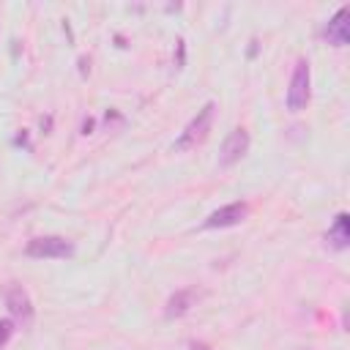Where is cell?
<instances>
[{
	"label": "cell",
	"instance_id": "3957f363",
	"mask_svg": "<svg viewBox=\"0 0 350 350\" xmlns=\"http://www.w3.org/2000/svg\"><path fill=\"white\" fill-rule=\"evenodd\" d=\"M25 254L38 257V260H66L74 254V243L68 238H60V235H41V238L27 241Z\"/></svg>",
	"mask_w": 350,
	"mask_h": 350
},
{
	"label": "cell",
	"instance_id": "30bf717a",
	"mask_svg": "<svg viewBox=\"0 0 350 350\" xmlns=\"http://www.w3.org/2000/svg\"><path fill=\"white\" fill-rule=\"evenodd\" d=\"M11 336H14V320H0V347H5Z\"/></svg>",
	"mask_w": 350,
	"mask_h": 350
},
{
	"label": "cell",
	"instance_id": "8fae6325",
	"mask_svg": "<svg viewBox=\"0 0 350 350\" xmlns=\"http://www.w3.org/2000/svg\"><path fill=\"white\" fill-rule=\"evenodd\" d=\"M183 60H186V41L178 38V55H175V68H183Z\"/></svg>",
	"mask_w": 350,
	"mask_h": 350
},
{
	"label": "cell",
	"instance_id": "ba28073f",
	"mask_svg": "<svg viewBox=\"0 0 350 350\" xmlns=\"http://www.w3.org/2000/svg\"><path fill=\"white\" fill-rule=\"evenodd\" d=\"M200 298V293L194 290V287H183V290H175L170 298H167V304H164V317H183L191 306H194V301Z\"/></svg>",
	"mask_w": 350,
	"mask_h": 350
},
{
	"label": "cell",
	"instance_id": "5b68a950",
	"mask_svg": "<svg viewBox=\"0 0 350 350\" xmlns=\"http://www.w3.org/2000/svg\"><path fill=\"white\" fill-rule=\"evenodd\" d=\"M5 306H8V312H11V317L16 323H22V325L33 323V301H30V295H27V290L22 284L11 282L5 287Z\"/></svg>",
	"mask_w": 350,
	"mask_h": 350
},
{
	"label": "cell",
	"instance_id": "6da1fadb",
	"mask_svg": "<svg viewBox=\"0 0 350 350\" xmlns=\"http://www.w3.org/2000/svg\"><path fill=\"white\" fill-rule=\"evenodd\" d=\"M213 104L208 101L202 109H197V115L186 123V129L178 134V139L172 142V148L178 150V153H183V150H191V148H197L200 142H205V137H208V131H211V123H213Z\"/></svg>",
	"mask_w": 350,
	"mask_h": 350
},
{
	"label": "cell",
	"instance_id": "277c9868",
	"mask_svg": "<svg viewBox=\"0 0 350 350\" xmlns=\"http://www.w3.org/2000/svg\"><path fill=\"white\" fill-rule=\"evenodd\" d=\"M249 153V131L243 126L232 129L224 142H221V150H219V167H232L235 161H241L243 156Z\"/></svg>",
	"mask_w": 350,
	"mask_h": 350
},
{
	"label": "cell",
	"instance_id": "7a4b0ae2",
	"mask_svg": "<svg viewBox=\"0 0 350 350\" xmlns=\"http://www.w3.org/2000/svg\"><path fill=\"white\" fill-rule=\"evenodd\" d=\"M312 96V74H309V60H298L290 77V88H287V109L290 112H301L309 104Z\"/></svg>",
	"mask_w": 350,
	"mask_h": 350
},
{
	"label": "cell",
	"instance_id": "5bb4252c",
	"mask_svg": "<svg viewBox=\"0 0 350 350\" xmlns=\"http://www.w3.org/2000/svg\"><path fill=\"white\" fill-rule=\"evenodd\" d=\"M79 74H82V77L90 74V60H88V57H79Z\"/></svg>",
	"mask_w": 350,
	"mask_h": 350
},
{
	"label": "cell",
	"instance_id": "4fadbf2b",
	"mask_svg": "<svg viewBox=\"0 0 350 350\" xmlns=\"http://www.w3.org/2000/svg\"><path fill=\"white\" fill-rule=\"evenodd\" d=\"M93 126H96V120H93V118H85V120H82V134H85V137L93 134Z\"/></svg>",
	"mask_w": 350,
	"mask_h": 350
},
{
	"label": "cell",
	"instance_id": "7c38bea8",
	"mask_svg": "<svg viewBox=\"0 0 350 350\" xmlns=\"http://www.w3.org/2000/svg\"><path fill=\"white\" fill-rule=\"evenodd\" d=\"M14 145H22V148H30V139H27V131L22 129V134L14 137Z\"/></svg>",
	"mask_w": 350,
	"mask_h": 350
},
{
	"label": "cell",
	"instance_id": "8992f818",
	"mask_svg": "<svg viewBox=\"0 0 350 350\" xmlns=\"http://www.w3.org/2000/svg\"><path fill=\"white\" fill-rule=\"evenodd\" d=\"M323 36L328 44L334 46H347L350 44V5H342L331 19L328 25L323 27Z\"/></svg>",
	"mask_w": 350,
	"mask_h": 350
},
{
	"label": "cell",
	"instance_id": "2e32d148",
	"mask_svg": "<svg viewBox=\"0 0 350 350\" xmlns=\"http://www.w3.org/2000/svg\"><path fill=\"white\" fill-rule=\"evenodd\" d=\"M191 350H211V347H208V345H202V342H194V345H191Z\"/></svg>",
	"mask_w": 350,
	"mask_h": 350
},
{
	"label": "cell",
	"instance_id": "52a82bcc",
	"mask_svg": "<svg viewBox=\"0 0 350 350\" xmlns=\"http://www.w3.org/2000/svg\"><path fill=\"white\" fill-rule=\"evenodd\" d=\"M246 213H249V205H246V202H230V205H221L219 211H213V213L202 221V227H205V230L235 227V224H241V221L246 219Z\"/></svg>",
	"mask_w": 350,
	"mask_h": 350
},
{
	"label": "cell",
	"instance_id": "9c48e42d",
	"mask_svg": "<svg viewBox=\"0 0 350 350\" xmlns=\"http://www.w3.org/2000/svg\"><path fill=\"white\" fill-rule=\"evenodd\" d=\"M325 243H328L331 249H336V252H342V249L350 246V216H347L345 211L336 213L334 224L328 227V232H325Z\"/></svg>",
	"mask_w": 350,
	"mask_h": 350
},
{
	"label": "cell",
	"instance_id": "9a60e30c",
	"mask_svg": "<svg viewBox=\"0 0 350 350\" xmlns=\"http://www.w3.org/2000/svg\"><path fill=\"white\" fill-rule=\"evenodd\" d=\"M257 49H260V41H257V38H252V41H249V57H254V55H257Z\"/></svg>",
	"mask_w": 350,
	"mask_h": 350
}]
</instances>
